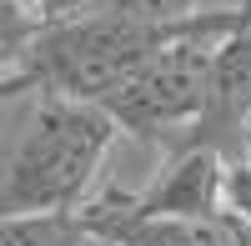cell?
Here are the masks:
<instances>
[{
	"label": "cell",
	"mask_w": 251,
	"mask_h": 246,
	"mask_svg": "<svg viewBox=\"0 0 251 246\" xmlns=\"http://www.w3.org/2000/svg\"><path fill=\"white\" fill-rule=\"evenodd\" d=\"M106 246H116V241H106Z\"/></svg>",
	"instance_id": "10"
},
{
	"label": "cell",
	"mask_w": 251,
	"mask_h": 246,
	"mask_svg": "<svg viewBox=\"0 0 251 246\" xmlns=\"http://www.w3.org/2000/svg\"><path fill=\"white\" fill-rule=\"evenodd\" d=\"M116 141H121V121L100 100L35 96L5 156L0 211L5 216L80 211Z\"/></svg>",
	"instance_id": "1"
},
{
	"label": "cell",
	"mask_w": 251,
	"mask_h": 246,
	"mask_svg": "<svg viewBox=\"0 0 251 246\" xmlns=\"http://www.w3.org/2000/svg\"><path fill=\"white\" fill-rule=\"evenodd\" d=\"M100 0H30V15H35V25L46 30V25H71V20H86L96 15Z\"/></svg>",
	"instance_id": "8"
},
{
	"label": "cell",
	"mask_w": 251,
	"mask_h": 246,
	"mask_svg": "<svg viewBox=\"0 0 251 246\" xmlns=\"http://www.w3.org/2000/svg\"><path fill=\"white\" fill-rule=\"evenodd\" d=\"M0 246H106L75 211H50V216H5Z\"/></svg>",
	"instance_id": "6"
},
{
	"label": "cell",
	"mask_w": 251,
	"mask_h": 246,
	"mask_svg": "<svg viewBox=\"0 0 251 246\" xmlns=\"http://www.w3.org/2000/svg\"><path fill=\"white\" fill-rule=\"evenodd\" d=\"M226 171L231 161L221 151L206 146H186L171 151L166 171H156L151 186L141 191H106L80 206L86 221H106V216H226Z\"/></svg>",
	"instance_id": "3"
},
{
	"label": "cell",
	"mask_w": 251,
	"mask_h": 246,
	"mask_svg": "<svg viewBox=\"0 0 251 246\" xmlns=\"http://www.w3.org/2000/svg\"><path fill=\"white\" fill-rule=\"evenodd\" d=\"M226 206H231V216H241L251 226V156L231 161V171H226Z\"/></svg>",
	"instance_id": "9"
},
{
	"label": "cell",
	"mask_w": 251,
	"mask_h": 246,
	"mask_svg": "<svg viewBox=\"0 0 251 246\" xmlns=\"http://www.w3.org/2000/svg\"><path fill=\"white\" fill-rule=\"evenodd\" d=\"M86 226L116 246H251V226L231 211L226 216H106V221H86Z\"/></svg>",
	"instance_id": "5"
},
{
	"label": "cell",
	"mask_w": 251,
	"mask_h": 246,
	"mask_svg": "<svg viewBox=\"0 0 251 246\" xmlns=\"http://www.w3.org/2000/svg\"><path fill=\"white\" fill-rule=\"evenodd\" d=\"M186 146L221 151L226 161L251 156V30H236L216 46L211 66V100H206L201 126L186 136ZM176 146V151H186Z\"/></svg>",
	"instance_id": "4"
},
{
	"label": "cell",
	"mask_w": 251,
	"mask_h": 246,
	"mask_svg": "<svg viewBox=\"0 0 251 246\" xmlns=\"http://www.w3.org/2000/svg\"><path fill=\"white\" fill-rule=\"evenodd\" d=\"M226 5H246V0H100L96 10L146 20V25H181V20H196L206 10H226Z\"/></svg>",
	"instance_id": "7"
},
{
	"label": "cell",
	"mask_w": 251,
	"mask_h": 246,
	"mask_svg": "<svg viewBox=\"0 0 251 246\" xmlns=\"http://www.w3.org/2000/svg\"><path fill=\"white\" fill-rule=\"evenodd\" d=\"M231 35H186L166 46L151 66H141L126 86L106 100V111L121 121V131L141 141H161L166 151L186 146V136L201 126L211 100V66L216 46Z\"/></svg>",
	"instance_id": "2"
}]
</instances>
